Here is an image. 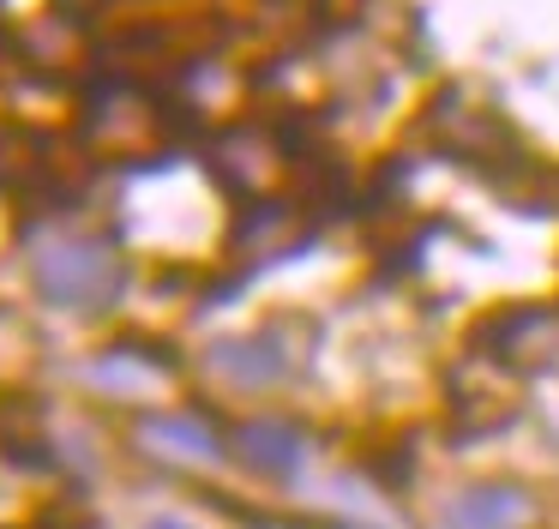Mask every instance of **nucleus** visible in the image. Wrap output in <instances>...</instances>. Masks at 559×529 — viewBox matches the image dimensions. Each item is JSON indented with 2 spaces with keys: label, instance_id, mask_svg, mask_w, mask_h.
Here are the masks:
<instances>
[{
  "label": "nucleus",
  "instance_id": "obj_5",
  "mask_svg": "<svg viewBox=\"0 0 559 529\" xmlns=\"http://www.w3.org/2000/svg\"><path fill=\"white\" fill-rule=\"evenodd\" d=\"M157 529H181V524H157Z\"/></svg>",
  "mask_w": 559,
  "mask_h": 529
},
{
  "label": "nucleus",
  "instance_id": "obj_3",
  "mask_svg": "<svg viewBox=\"0 0 559 529\" xmlns=\"http://www.w3.org/2000/svg\"><path fill=\"white\" fill-rule=\"evenodd\" d=\"M241 457H247L253 469H295L301 439H295L289 421H253V427L241 433Z\"/></svg>",
  "mask_w": 559,
  "mask_h": 529
},
{
  "label": "nucleus",
  "instance_id": "obj_2",
  "mask_svg": "<svg viewBox=\"0 0 559 529\" xmlns=\"http://www.w3.org/2000/svg\"><path fill=\"white\" fill-rule=\"evenodd\" d=\"M530 517V499L518 487H469L445 505V529H518Z\"/></svg>",
  "mask_w": 559,
  "mask_h": 529
},
{
  "label": "nucleus",
  "instance_id": "obj_4",
  "mask_svg": "<svg viewBox=\"0 0 559 529\" xmlns=\"http://www.w3.org/2000/svg\"><path fill=\"white\" fill-rule=\"evenodd\" d=\"M145 439L163 445V451H175V457H193V463H211V457H217V439H211L193 415H157V421H145Z\"/></svg>",
  "mask_w": 559,
  "mask_h": 529
},
{
  "label": "nucleus",
  "instance_id": "obj_1",
  "mask_svg": "<svg viewBox=\"0 0 559 529\" xmlns=\"http://www.w3.org/2000/svg\"><path fill=\"white\" fill-rule=\"evenodd\" d=\"M37 277H43V289H49V301L85 307V301H109L115 259L97 247V240H67V247H55L49 259L37 264Z\"/></svg>",
  "mask_w": 559,
  "mask_h": 529
}]
</instances>
